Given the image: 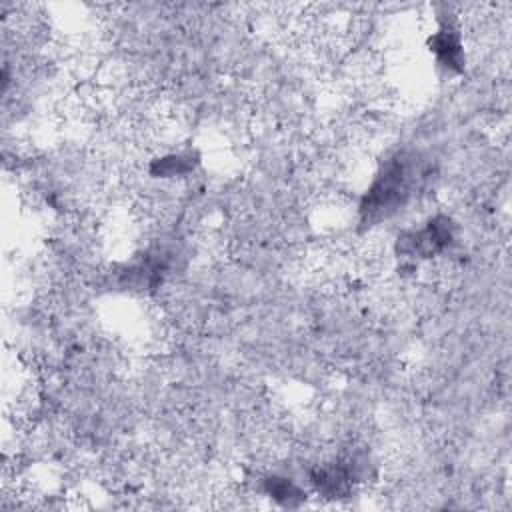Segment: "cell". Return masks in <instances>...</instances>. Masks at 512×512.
<instances>
[{
    "label": "cell",
    "mask_w": 512,
    "mask_h": 512,
    "mask_svg": "<svg viewBox=\"0 0 512 512\" xmlns=\"http://www.w3.org/2000/svg\"><path fill=\"white\" fill-rule=\"evenodd\" d=\"M414 186L416 170L404 158H394L368 190L362 212L368 216H388L408 200Z\"/></svg>",
    "instance_id": "1"
}]
</instances>
